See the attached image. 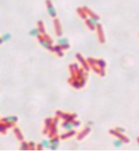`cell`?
Instances as JSON below:
<instances>
[{
	"instance_id": "5",
	"label": "cell",
	"mask_w": 139,
	"mask_h": 154,
	"mask_svg": "<svg viewBox=\"0 0 139 154\" xmlns=\"http://www.w3.org/2000/svg\"><path fill=\"white\" fill-rule=\"evenodd\" d=\"M109 134H110V135H113V136H114V138H116V139L122 140V141H124V144H130V139H128L124 133H119V132H116L115 129H110V130H109Z\"/></svg>"
},
{
	"instance_id": "19",
	"label": "cell",
	"mask_w": 139,
	"mask_h": 154,
	"mask_svg": "<svg viewBox=\"0 0 139 154\" xmlns=\"http://www.w3.org/2000/svg\"><path fill=\"white\" fill-rule=\"evenodd\" d=\"M84 22H85V25H86V28H88L89 30H91V31H95V30H96V25H94V24L89 20V18H86Z\"/></svg>"
},
{
	"instance_id": "2",
	"label": "cell",
	"mask_w": 139,
	"mask_h": 154,
	"mask_svg": "<svg viewBox=\"0 0 139 154\" xmlns=\"http://www.w3.org/2000/svg\"><path fill=\"white\" fill-rule=\"evenodd\" d=\"M55 115L59 118H62V121H73L77 118V114L76 112H65L62 110H56Z\"/></svg>"
},
{
	"instance_id": "10",
	"label": "cell",
	"mask_w": 139,
	"mask_h": 154,
	"mask_svg": "<svg viewBox=\"0 0 139 154\" xmlns=\"http://www.w3.org/2000/svg\"><path fill=\"white\" fill-rule=\"evenodd\" d=\"M68 84L73 87V88H76V90H79V88H83V86H82V84H80V81L78 80V79H74V78H70L68 79Z\"/></svg>"
},
{
	"instance_id": "18",
	"label": "cell",
	"mask_w": 139,
	"mask_h": 154,
	"mask_svg": "<svg viewBox=\"0 0 139 154\" xmlns=\"http://www.w3.org/2000/svg\"><path fill=\"white\" fill-rule=\"evenodd\" d=\"M29 35H30V36H34V37H36V38H37V37H38L40 35H42V34L40 32L38 28H34V29H31V30L29 31Z\"/></svg>"
},
{
	"instance_id": "23",
	"label": "cell",
	"mask_w": 139,
	"mask_h": 154,
	"mask_svg": "<svg viewBox=\"0 0 139 154\" xmlns=\"http://www.w3.org/2000/svg\"><path fill=\"white\" fill-rule=\"evenodd\" d=\"M7 127H6V124L5 123H2V122H0V134H2V135H6V133H7Z\"/></svg>"
},
{
	"instance_id": "32",
	"label": "cell",
	"mask_w": 139,
	"mask_h": 154,
	"mask_svg": "<svg viewBox=\"0 0 139 154\" xmlns=\"http://www.w3.org/2000/svg\"><path fill=\"white\" fill-rule=\"evenodd\" d=\"M0 44H2V40H1V36H0Z\"/></svg>"
},
{
	"instance_id": "20",
	"label": "cell",
	"mask_w": 139,
	"mask_h": 154,
	"mask_svg": "<svg viewBox=\"0 0 139 154\" xmlns=\"http://www.w3.org/2000/svg\"><path fill=\"white\" fill-rule=\"evenodd\" d=\"M37 28H38V30H40V32H41L42 35L47 34V32H46V29H44V23H43L42 20H38V22H37Z\"/></svg>"
},
{
	"instance_id": "33",
	"label": "cell",
	"mask_w": 139,
	"mask_h": 154,
	"mask_svg": "<svg viewBox=\"0 0 139 154\" xmlns=\"http://www.w3.org/2000/svg\"><path fill=\"white\" fill-rule=\"evenodd\" d=\"M137 142H138V145H139V136L137 138Z\"/></svg>"
},
{
	"instance_id": "21",
	"label": "cell",
	"mask_w": 139,
	"mask_h": 154,
	"mask_svg": "<svg viewBox=\"0 0 139 154\" xmlns=\"http://www.w3.org/2000/svg\"><path fill=\"white\" fill-rule=\"evenodd\" d=\"M19 150L20 151H29V142L26 141H20V146H19Z\"/></svg>"
},
{
	"instance_id": "14",
	"label": "cell",
	"mask_w": 139,
	"mask_h": 154,
	"mask_svg": "<svg viewBox=\"0 0 139 154\" xmlns=\"http://www.w3.org/2000/svg\"><path fill=\"white\" fill-rule=\"evenodd\" d=\"M61 128L64 129V130H71V129H74V127H73V123H72V121H62V123H61Z\"/></svg>"
},
{
	"instance_id": "30",
	"label": "cell",
	"mask_w": 139,
	"mask_h": 154,
	"mask_svg": "<svg viewBox=\"0 0 139 154\" xmlns=\"http://www.w3.org/2000/svg\"><path fill=\"white\" fill-rule=\"evenodd\" d=\"M36 150L37 151H42V150H44V147H43L42 144H38V145H36Z\"/></svg>"
},
{
	"instance_id": "7",
	"label": "cell",
	"mask_w": 139,
	"mask_h": 154,
	"mask_svg": "<svg viewBox=\"0 0 139 154\" xmlns=\"http://www.w3.org/2000/svg\"><path fill=\"white\" fill-rule=\"evenodd\" d=\"M46 6H47V11H48V14L54 19L56 18V10L53 5V2L50 0H46Z\"/></svg>"
},
{
	"instance_id": "26",
	"label": "cell",
	"mask_w": 139,
	"mask_h": 154,
	"mask_svg": "<svg viewBox=\"0 0 139 154\" xmlns=\"http://www.w3.org/2000/svg\"><path fill=\"white\" fill-rule=\"evenodd\" d=\"M41 144L43 145V147H44L46 150H49V146H50L49 140H42V141H41Z\"/></svg>"
},
{
	"instance_id": "24",
	"label": "cell",
	"mask_w": 139,
	"mask_h": 154,
	"mask_svg": "<svg viewBox=\"0 0 139 154\" xmlns=\"http://www.w3.org/2000/svg\"><path fill=\"white\" fill-rule=\"evenodd\" d=\"M56 43H58L59 46H62V44H67V43H70V42H68V40H67L66 37H60V38H58Z\"/></svg>"
},
{
	"instance_id": "13",
	"label": "cell",
	"mask_w": 139,
	"mask_h": 154,
	"mask_svg": "<svg viewBox=\"0 0 139 154\" xmlns=\"http://www.w3.org/2000/svg\"><path fill=\"white\" fill-rule=\"evenodd\" d=\"M13 134H14V136H16V139L20 142V141H23L24 140V135H23V133H22V130L18 128V127H13Z\"/></svg>"
},
{
	"instance_id": "17",
	"label": "cell",
	"mask_w": 139,
	"mask_h": 154,
	"mask_svg": "<svg viewBox=\"0 0 139 154\" xmlns=\"http://www.w3.org/2000/svg\"><path fill=\"white\" fill-rule=\"evenodd\" d=\"M76 11H77L78 16H79V17H80L82 19H84V20H85V19L88 18V14H86V13H85V11L83 10V7H78V8H77Z\"/></svg>"
},
{
	"instance_id": "11",
	"label": "cell",
	"mask_w": 139,
	"mask_h": 154,
	"mask_svg": "<svg viewBox=\"0 0 139 154\" xmlns=\"http://www.w3.org/2000/svg\"><path fill=\"white\" fill-rule=\"evenodd\" d=\"M52 124H53V118L52 117H47L46 120H44V129H43V134H48V132H49V129L52 128Z\"/></svg>"
},
{
	"instance_id": "4",
	"label": "cell",
	"mask_w": 139,
	"mask_h": 154,
	"mask_svg": "<svg viewBox=\"0 0 139 154\" xmlns=\"http://www.w3.org/2000/svg\"><path fill=\"white\" fill-rule=\"evenodd\" d=\"M96 34H97V38H98V42L101 43V44H103L104 42H106V36H104V31H103V26H102V24L101 23H98L97 25H96Z\"/></svg>"
},
{
	"instance_id": "22",
	"label": "cell",
	"mask_w": 139,
	"mask_h": 154,
	"mask_svg": "<svg viewBox=\"0 0 139 154\" xmlns=\"http://www.w3.org/2000/svg\"><path fill=\"white\" fill-rule=\"evenodd\" d=\"M11 34L10 32H5V34H2V36H1V40H2V43H5V42H7V41H10L11 40Z\"/></svg>"
},
{
	"instance_id": "12",
	"label": "cell",
	"mask_w": 139,
	"mask_h": 154,
	"mask_svg": "<svg viewBox=\"0 0 139 154\" xmlns=\"http://www.w3.org/2000/svg\"><path fill=\"white\" fill-rule=\"evenodd\" d=\"M76 135H77V132H76L74 129H71V130H67L65 134H61V135H60V139H61V140H67V139L73 138V136H76Z\"/></svg>"
},
{
	"instance_id": "16",
	"label": "cell",
	"mask_w": 139,
	"mask_h": 154,
	"mask_svg": "<svg viewBox=\"0 0 139 154\" xmlns=\"http://www.w3.org/2000/svg\"><path fill=\"white\" fill-rule=\"evenodd\" d=\"M53 53H55L59 58H62V56H64V50L61 49V47H60L59 44L53 46Z\"/></svg>"
},
{
	"instance_id": "29",
	"label": "cell",
	"mask_w": 139,
	"mask_h": 154,
	"mask_svg": "<svg viewBox=\"0 0 139 154\" xmlns=\"http://www.w3.org/2000/svg\"><path fill=\"white\" fill-rule=\"evenodd\" d=\"M61 47V49L62 50H67V49H70L71 48V44L70 43H67V44H62V46H60Z\"/></svg>"
},
{
	"instance_id": "27",
	"label": "cell",
	"mask_w": 139,
	"mask_h": 154,
	"mask_svg": "<svg viewBox=\"0 0 139 154\" xmlns=\"http://www.w3.org/2000/svg\"><path fill=\"white\" fill-rule=\"evenodd\" d=\"M35 150H36V144L30 141L29 142V151H35Z\"/></svg>"
},
{
	"instance_id": "25",
	"label": "cell",
	"mask_w": 139,
	"mask_h": 154,
	"mask_svg": "<svg viewBox=\"0 0 139 154\" xmlns=\"http://www.w3.org/2000/svg\"><path fill=\"white\" fill-rule=\"evenodd\" d=\"M113 144H114V147H116V148H120V147L124 145V141H122V140H120V139H116V140H115Z\"/></svg>"
},
{
	"instance_id": "28",
	"label": "cell",
	"mask_w": 139,
	"mask_h": 154,
	"mask_svg": "<svg viewBox=\"0 0 139 154\" xmlns=\"http://www.w3.org/2000/svg\"><path fill=\"white\" fill-rule=\"evenodd\" d=\"M72 123H73V127H74V128L80 127V121H77V118H76V120H73V121H72Z\"/></svg>"
},
{
	"instance_id": "15",
	"label": "cell",
	"mask_w": 139,
	"mask_h": 154,
	"mask_svg": "<svg viewBox=\"0 0 139 154\" xmlns=\"http://www.w3.org/2000/svg\"><path fill=\"white\" fill-rule=\"evenodd\" d=\"M60 135H55V136H52L49 138V144L50 146H60Z\"/></svg>"
},
{
	"instance_id": "8",
	"label": "cell",
	"mask_w": 139,
	"mask_h": 154,
	"mask_svg": "<svg viewBox=\"0 0 139 154\" xmlns=\"http://www.w3.org/2000/svg\"><path fill=\"white\" fill-rule=\"evenodd\" d=\"M90 132H91V128L90 127H85L82 132H79V133H77V135H76V139L78 140V141H82V140H84L89 134H90Z\"/></svg>"
},
{
	"instance_id": "6",
	"label": "cell",
	"mask_w": 139,
	"mask_h": 154,
	"mask_svg": "<svg viewBox=\"0 0 139 154\" xmlns=\"http://www.w3.org/2000/svg\"><path fill=\"white\" fill-rule=\"evenodd\" d=\"M76 59H77V61L82 65V67H83L86 72H89V71H90V66H89V64H88L86 59H84V58H83V55H82L80 53H77V54H76Z\"/></svg>"
},
{
	"instance_id": "3",
	"label": "cell",
	"mask_w": 139,
	"mask_h": 154,
	"mask_svg": "<svg viewBox=\"0 0 139 154\" xmlns=\"http://www.w3.org/2000/svg\"><path fill=\"white\" fill-rule=\"evenodd\" d=\"M0 122L5 123L7 128H12V127H14V126L17 124V122H18V117H17V116H8V117H2V118H0Z\"/></svg>"
},
{
	"instance_id": "31",
	"label": "cell",
	"mask_w": 139,
	"mask_h": 154,
	"mask_svg": "<svg viewBox=\"0 0 139 154\" xmlns=\"http://www.w3.org/2000/svg\"><path fill=\"white\" fill-rule=\"evenodd\" d=\"M116 132H119V133H124L125 134V129L124 128H120V127H116V128H114Z\"/></svg>"
},
{
	"instance_id": "9",
	"label": "cell",
	"mask_w": 139,
	"mask_h": 154,
	"mask_svg": "<svg viewBox=\"0 0 139 154\" xmlns=\"http://www.w3.org/2000/svg\"><path fill=\"white\" fill-rule=\"evenodd\" d=\"M54 29H55V34L58 37H61L62 36V28H61V23H60V19L54 18Z\"/></svg>"
},
{
	"instance_id": "1",
	"label": "cell",
	"mask_w": 139,
	"mask_h": 154,
	"mask_svg": "<svg viewBox=\"0 0 139 154\" xmlns=\"http://www.w3.org/2000/svg\"><path fill=\"white\" fill-rule=\"evenodd\" d=\"M37 41H38V43H40L44 49H47V50H49V52H53V41H52V38H50L49 35H47V34L40 35V36L37 37Z\"/></svg>"
}]
</instances>
